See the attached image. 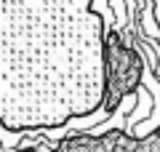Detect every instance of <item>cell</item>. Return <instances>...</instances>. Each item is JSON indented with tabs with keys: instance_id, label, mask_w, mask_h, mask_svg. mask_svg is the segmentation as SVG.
<instances>
[{
	"instance_id": "obj_1",
	"label": "cell",
	"mask_w": 160,
	"mask_h": 152,
	"mask_svg": "<svg viewBox=\"0 0 160 152\" xmlns=\"http://www.w3.org/2000/svg\"><path fill=\"white\" fill-rule=\"evenodd\" d=\"M107 101V35L93 0H0V125L62 128Z\"/></svg>"
}]
</instances>
